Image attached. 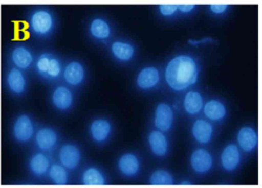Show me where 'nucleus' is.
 Returning <instances> with one entry per match:
<instances>
[{
  "label": "nucleus",
  "instance_id": "nucleus-1",
  "mask_svg": "<svg viewBox=\"0 0 262 188\" xmlns=\"http://www.w3.org/2000/svg\"><path fill=\"white\" fill-rule=\"evenodd\" d=\"M198 70L194 60L190 56L180 55L173 58L167 64L165 79L173 90L181 91L193 84Z\"/></svg>",
  "mask_w": 262,
  "mask_h": 188
},
{
  "label": "nucleus",
  "instance_id": "nucleus-2",
  "mask_svg": "<svg viewBox=\"0 0 262 188\" xmlns=\"http://www.w3.org/2000/svg\"><path fill=\"white\" fill-rule=\"evenodd\" d=\"M36 130L33 119L26 113L18 115L12 126V136L20 144H26L32 140Z\"/></svg>",
  "mask_w": 262,
  "mask_h": 188
},
{
  "label": "nucleus",
  "instance_id": "nucleus-3",
  "mask_svg": "<svg viewBox=\"0 0 262 188\" xmlns=\"http://www.w3.org/2000/svg\"><path fill=\"white\" fill-rule=\"evenodd\" d=\"M53 18L48 11L37 9L31 13L28 21L31 32L35 36H45L48 35L53 28Z\"/></svg>",
  "mask_w": 262,
  "mask_h": 188
},
{
  "label": "nucleus",
  "instance_id": "nucleus-4",
  "mask_svg": "<svg viewBox=\"0 0 262 188\" xmlns=\"http://www.w3.org/2000/svg\"><path fill=\"white\" fill-rule=\"evenodd\" d=\"M33 140L39 151L49 152L57 146L59 137L57 131L52 127L43 126L36 130Z\"/></svg>",
  "mask_w": 262,
  "mask_h": 188
},
{
  "label": "nucleus",
  "instance_id": "nucleus-5",
  "mask_svg": "<svg viewBox=\"0 0 262 188\" xmlns=\"http://www.w3.org/2000/svg\"><path fill=\"white\" fill-rule=\"evenodd\" d=\"M59 163L68 170L73 171L79 166L81 160V152L75 144L67 143L62 145L58 154Z\"/></svg>",
  "mask_w": 262,
  "mask_h": 188
},
{
  "label": "nucleus",
  "instance_id": "nucleus-6",
  "mask_svg": "<svg viewBox=\"0 0 262 188\" xmlns=\"http://www.w3.org/2000/svg\"><path fill=\"white\" fill-rule=\"evenodd\" d=\"M117 167L121 175L127 178H133L137 176L140 171L141 160L136 153L126 152L118 158Z\"/></svg>",
  "mask_w": 262,
  "mask_h": 188
},
{
  "label": "nucleus",
  "instance_id": "nucleus-7",
  "mask_svg": "<svg viewBox=\"0 0 262 188\" xmlns=\"http://www.w3.org/2000/svg\"><path fill=\"white\" fill-rule=\"evenodd\" d=\"M213 159L211 153L203 148L195 149L191 154L190 164L193 171L199 174H204L212 168Z\"/></svg>",
  "mask_w": 262,
  "mask_h": 188
},
{
  "label": "nucleus",
  "instance_id": "nucleus-8",
  "mask_svg": "<svg viewBox=\"0 0 262 188\" xmlns=\"http://www.w3.org/2000/svg\"><path fill=\"white\" fill-rule=\"evenodd\" d=\"M35 69L41 76L55 78L60 73L61 67L59 61L47 53L41 54L35 62Z\"/></svg>",
  "mask_w": 262,
  "mask_h": 188
},
{
  "label": "nucleus",
  "instance_id": "nucleus-9",
  "mask_svg": "<svg viewBox=\"0 0 262 188\" xmlns=\"http://www.w3.org/2000/svg\"><path fill=\"white\" fill-rule=\"evenodd\" d=\"M113 131L111 122L104 118L94 120L90 124L89 132L91 138L95 143L102 144L108 140Z\"/></svg>",
  "mask_w": 262,
  "mask_h": 188
},
{
  "label": "nucleus",
  "instance_id": "nucleus-10",
  "mask_svg": "<svg viewBox=\"0 0 262 188\" xmlns=\"http://www.w3.org/2000/svg\"><path fill=\"white\" fill-rule=\"evenodd\" d=\"M51 164L47 154L39 151L30 156L28 167L29 172L33 177L42 178L47 176Z\"/></svg>",
  "mask_w": 262,
  "mask_h": 188
},
{
  "label": "nucleus",
  "instance_id": "nucleus-11",
  "mask_svg": "<svg viewBox=\"0 0 262 188\" xmlns=\"http://www.w3.org/2000/svg\"><path fill=\"white\" fill-rule=\"evenodd\" d=\"M241 154L238 147L230 143L223 149L220 155V162L223 169L227 172L235 171L239 166Z\"/></svg>",
  "mask_w": 262,
  "mask_h": 188
},
{
  "label": "nucleus",
  "instance_id": "nucleus-12",
  "mask_svg": "<svg viewBox=\"0 0 262 188\" xmlns=\"http://www.w3.org/2000/svg\"><path fill=\"white\" fill-rule=\"evenodd\" d=\"M173 122L172 109L166 103H159L155 110L154 124L158 130L167 132L171 128Z\"/></svg>",
  "mask_w": 262,
  "mask_h": 188
},
{
  "label": "nucleus",
  "instance_id": "nucleus-13",
  "mask_svg": "<svg viewBox=\"0 0 262 188\" xmlns=\"http://www.w3.org/2000/svg\"><path fill=\"white\" fill-rule=\"evenodd\" d=\"M147 143L151 152L156 157H164L168 153L169 143L164 132L156 130L151 131L147 136Z\"/></svg>",
  "mask_w": 262,
  "mask_h": 188
},
{
  "label": "nucleus",
  "instance_id": "nucleus-14",
  "mask_svg": "<svg viewBox=\"0 0 262 188\" xmlns=\"http://www.w3.org/2000/svg\"><path fill=\"white\" fill-rule=\"evenodd\" d=\"M258 135L255 130L249 126L242 127L236 134V140L239 148L245 152L253 151L258 145Z\"/></svg>",
  "mask_w": 262,
  "mask_h": 188
},
{
  "label": "nucleus",
  "instance_id": "nucleus-15",
  "mask_svg": "<svg viewBox=\"0 0 262 188\" xmlns=\"http://www.w3.org/2000/svg\"><path fill=\"white\" fill-rule=\"evenodd\" d=\"M6 84L9 90L15 96H21L25 92L27 83L23 70L13 67L6 76Z\"/></svg>",
  "mask_w": 262,
  "mask_h": 188
},
{
  "label": "nucleus",
  "instance_id": "nucleus-16",
  "mask_svg": "<svg viewBox=\"0 0 262 188\" xmlns=\"http://www.w3.org/2000/svg\"><path fill=\"white\" fill-rule=\"evenodd\" d=\"M10 58L14 67L21 70L29 68L34 62L32 52L23 45L15 46L11 51Z\"/></svg>",
  "mask_w": 262,
  "mask_h": 188
},
{
  "label": "nucleus",
  "instance_id": "nucleus-17",
  "mask_svg": "<svg viewBox=\"0 0 262 188\" xmlns=\"http://www.w3.org/2000/svg\"><path fill=\"white\" fill-rule=\"evenodd\" d=\"M191 131L194 139L200 144L206 145L211 140L213 134L212 124L204 119L196 120L193 123Z\"/></svg>",
  "mask_w": 262,
  "mask_h": 188
},
{
  "label": "nucleus",
  "instance_id": "nucleus-18",
  "mask_svg": "<svg viewBox=\"0 0 262 188\" xmlns=\"http://www.w3.org/2000/svg\"><path fill=\"white\" fill-rule=\"evenodd\" d=\"M80 182L84 185H103L106 184V177L103 172L95 166L85 168L80 175Z\"/></svg>",
  "mask_w": 262,
  "mask_h": 188
},
{
  "label": "nucleus",
  "instance_id": "nucleus-19",
  "mask_svg": "<svg viewBox=\"0 0 262 188\" xmlns=\"http://www.w3.org/2000/svg\"><path fill=\"white\" fill-rule=\"evenodd\" d=\"M51 100L53 105L57 109L64 111L72 106L73 98L72 92L68 88L59 86L53 91Z\"/></svg>",
  "mask_w": 262,
  "mask_h": 188
},
{
  "label": "nucleus",
  "instance_id": "nucleus-20",
  "mask_svg": "<svg viewBox=\"0 0 262 188\" xmlns=\"http://www.w3.org/2000/svg\"><path fill=\"white\" fill-rule=\"evenodd\" d=\"M159 79V72L154 67L142 69L137 77V84L142 89H149L157 84Z\"/></svg>",
  "mask_w": 262,
  "mask_h": 188
},
{
  "label": "nucleus",
  "instance_id": "nucleus-21",
  "mask_svg": "<svg viewBox=\"0 0 262 188\" xmlns=\"http://www.w3.org/2000/svg\"><path fill=\"white\" fill-rule=\"evenodd\" d=\"M47 176L50 182L57 185H63L68 183V170L59 163H52Z\"/></svg>",
  "mask_w": 262,
  "mask_h": 188
},
{
  "label": "nucleus",
  "instance_id": "nucleus-22",
  "mask_svg": "<svg viewBox=\"0 0 262 188\" xmlns=\"http://www.w3.org/2000/svg\"><path fill=\"white\" fill-rule=\"evenodd\" d=\"M83 77V68L79 62H71L66 66L64 72V77L69 84L77 85L81 83Z\"/></svg>",
  "mask_w": 262,
  "mask_h": 188
},
{
  "label": "nucleus",
  "instance_id": "nucleus-23",
  "mask_svg": "<svg viewBox=\"0 0 262 188\" xmlns=\"http://www.w3.org/2000/svg\"><path fill=\"white\" fill-rule=\"evenodd\" d=\"M204 113L209 120L217 121L225 117L226 110L222 103L217 100H212L207 102L205 105Z\"/></svg>",
  "mask_w": 262,
  "mask_h": 188
},
{
  "label": "nucleus",
  "instance_id": "nucleus-24",
  "mask_svg": "<svg viewBox=\"0 0 262 188\" xmlns=\"http://www.w3.org/2000/svg\"><path fill=\"white\" fill-rule=\"evenodd\" d=\"M202 106V97L199 92L190 91L186 93L184 99V107L188 113L195 114L200 112Z\"/></svg>",
  "mask_w": 262,
  "mask_h": 188
},
{
  "label": "nucleus",
  "instance_id": "nucleus-25",
  "mask_svg": "<svg viewBox=\"0 0 262 188\" xmlns=\"http://www.w3.org/2000/svg\"><path fill=\"white\" fill-rule=\"evenodd\" d=\"M149 184L152 185H171L174 183V179L168 171L159 169L154 171L149 175Z\"/></svg>",
  "mask_w": 262,
  "mask_h": 188
},
{
  "label": "nucleus",
  "instance_id": "nucleus-26",
  "mask_svg": "<svg viewBox=\"0 0 262 188\" xmlns=\"http://www.w3.org/2000/svg\"><path fill=\"white\" fill-rule=\"evenodd\" d=\"M112 50L115 57L124 61L129 60L134 52V48L130 44L120 41L113 43Z\"/></svg>",
  "mask_w": 262,
  "mask_h": 188
},
{
  "label": "nucleus",
  "instance_id": "nucleus-27",
  "mask_svg": "<svg viewBox=\"0 0 262 188\" xmlns=\"http://www.w3.org/2000/svg\"><path fill=\"white\" fill-rule=\"evenodd\" d=\"M90 30L92 35L99 39L107 38L110 33V27L107 24L100 18L95 19L93 20Z\"/></svg>",
  "mask_w": 262,
  "mask_h": 188
},
{
  "label": "nucleus",
  "instance_id": "nucleus-28",
  "mask_svg": "<svg viewBox=\"0 0 262 188\" xmlns=\"http://www.w3.org/2000/svg\"><path fill=\"white\" fill-rule=\"evenodd\" d=\"M161 13L164 15L172 14L178 8L176 5H161L159 6Z\"/></svg>",
  "mask_w": 262,
  "mask_h": 188
},
{
  "label": "nucleus",
  "instance_id": "nucleus-29",
  "mask_svg": "<svg viewBox=\"0 0 262 188\" xmlns=\"http://www.w3.org/2000/svg\"><path fill=\"white\" fill-rule=\"evenodd\" d=\"M227 6V5H210V9L214 13H220L224 12Z\"/></svg>",
  "mask_w": 262,
  "mask_h": 188
},
{
  "label": "nucleus",
  "instance_id": "nucleus-30",
  "mask_svg": "<svg viewBox=\"0 0 262 188\" xmlns=\"http://www.w3.org/2000/svg\"><path fill=\"white\" fill-rule=\"evenodd\" d=\"M194 7V5H179L178 8L182 12H186L191 10Z\"/></svg>",
  "mask_w": 262,
  "mask_h": 188
},
{
  "label": "nucleus",
  "instance_id": "nucleus-31",
  "mask_svg": "<svg viewBox=\"0 0 262 188\" xmlns=\"http://www.w3.org/2000/svg\"><path fill=\"white\" fill-rule=\"evenodd\" d=\"M181 185H191L192 184V182L188 180H184L180 182L179 183Z\"/></svg>",
  "mask_w": 262,
  "mask_h": 188
}]
</instances>
